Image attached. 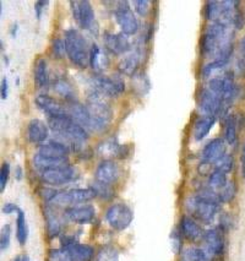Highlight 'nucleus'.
<instances>
[{
	"mask_svg": "<svg viewBox=\"0 0 245 261\" xmlns=\"http://www.w3.org/2000/svg\"><path fill=\"white\" fill-rule=\"evenodd\" d=\"M216 168L214 169H219V171L223 172V173H229L233 169V166H234V160H233L232 154H225L220 161H217L214 163Z\"/></svg>",
	"mask_w": 245,
	"mask_h": 261,
	"instance_id": "4c0bfd02",
	"label": "nucleus"
},
{
	"mask_svg": "<svg viewBox=\"0 0 245 261\" xmlns=\"http://www.w3.org/2000/svg\"><path fill=\"white\" fill-rule=\"evenodd\" d=\"M220 202L221 199L219 194L214 193L212 189H206L202 190L198 196L187 199L186 207L199 220L208 223L216 216Z\"/></svg>",
	"mask_w": 245,
	"mask_h": 261,
	"instance_id": "f257e3e1",
	"label": "nucleus"
},
{
	"mask_svg": "<svg viewBox=\"0 0 245 261\" xmlns=\"http://www.w3.org/2000/svg\"><path fill=\"white\" fill-rule=\"evenodd\" d=\"M102 93L97 92L93 93L92 96L89 97L87 102V108L90 111L91 115V127L97 130H103L110 125L113 112L108 105V102L104 98H102Z\"/></svg>",
	"mask_w": 245,
	"mask_h": 261,
	"instance_id": "20e7f679",
	"label": "nucleus"
},
{
	"mask_svg": "<svg viewBox=\"0 0 245 261\" xmlns=\"http://www.w3.org/2000/svg\"><path fill=\"white\" fill-rule=\"evenodd\" d=\"M240 51L241 58H239V60H240L241 63V70H245V36L240 41Z\"/></svg>",
	"mask_w": 245,
	"mask_h": 261,
	"instance_id": "864d4df0",
	"label": "nucleus"
},
{
	"mask_svg": "<svg viewBox=\"0 0 245 261\" xmlns=\"http://www.w3.org/2000/svg\"><path fill=\"white\" fill-rule=\"evenodd\" d=\"M16 238L21 245L25 244V243L27 242V238H29V226H27L25 212L21 210V208L17 211Z\"/></svg>",
	"mask_w": 245,
	"mask_h": 261,
	"instance_id": "bb28decb",
	"label": "nucleus"
},
{
	"mask_svg": "<svg viewBox=\"0 0 245 261\" xmlns=\"http://www.w3.org/2000/svg\"><path fill=\"white\" fill-rule=\"evenodd\" d=\"M65 51L69 59L77 66L85 68L90 63V48L87 42L78 30L68 29L64 35Z\"/></svg>",
	"mask_w": 245,
	"mask_h": 261,
	"instance_id": "f03ea898",
	"label": "nucleus"
},
{
	"mask_svg": "<svg viewBox=\"0 0 245 261\" xmlns=\"http://www.w3.org/2000/svg\"><path fill=\"white\" fill-rule=\"evenodd\" d=\"M205 17L208 21H216L222 14V5L219 2H207L205 4Z\"/></svg>",
	"mask_w": 245,
	"mask_h": 261,
	"instance_id": "c9c22d12",
	"label": "nucleus"
},
{
	"mask_svg": "<svg viewBox=\"0 0 245 261\" xmlns=\"http://www.w3.org/2000/svg\"><path fill=\"white\" fill-rule=\"evenodd\" d=\"M10 237H11V227L9 224H5L2 229V236H0V248L2 250H7L10 244Z\"/></svg>",
	"mask_w": 245,
	"mask_h": 261,
	"instance_id": "37998d69",
	"label": "nucleus"
},
{
	"mask_svg": "<svg viewBox=\"0 0 245 261\" xmlns=\"http://www.w3.org/2000/svg\"><path fill=\"white\" fill-rule=\"evenodd\" d=\"M244 23V16L240 11H235L234 17H233V25H234L237 29H240Z\"/></svg>",
	"mask_w": 245,
	"mask_h": 261,
	"instance_id": "de8ad7c7",
	"label": "nucleus"
},
{
	"mask_svg": "<svg viewBox=\"0 0 245 261\" xmlns=\"http://www.w3.org/2000/svg\"><path fill=\"white\" fill-rule=\"evenodd\" d=\"M69 148L65 146V145H63L62 142L57 141V140H50L48 144H44L42 145L41 147H39L38 152L39 154H42V156L44 157H50V159H66V156H68L69 153Z\"/></svg>",
	"mask_w": 245,
	"mask_h": 261,
	"instance_id": "aec40b11",
	"label": "nucleus"
},
{
	"mask_svg": "<svg viewBox=\"0 0 245 261\" xmlns=\"http://www.w3.org/2000/svg\"><path fill=\"white\" fill-rule=\"evenodd\" d=\"M45 5H48V0H39L35 4V10H36V15H37V17L39 19L42 15V11H43V9Z\"/></svg>",
	"mask_w": 245,
	"mask_h": 261,
	"instance_id": "8fccbe9b",
	"label": "nucleus"
},
{
	"mask_svg": "<svg viewBox=\"0 0 245 261\" xmlns=\"http://www.w3.org/2000/svg\"><path fill=\"white\" fill-rule=\"evenodd\" d=\"M132 85H134V89L136 91H140V93H146L150 90L149 79L142 74L135 75L134 79H132Z\"/></svg>",
	"mask_w": 245,
	"mask_h": 261,
	"instance_id": "58836bf2",
	"label": "nucleus"
},
{
	"mask_svg": "<svg viewBox=\"0 0 245 261\" xmlns=\"http://www.w3.org/2000/svg\"><path fill=\"white\" fill-rule=\"evenodd\" d=\"M227 184H228V181H227V174L219 171V169H214V171L208 175V187H210V189L222 190Z\"/></svg>",
	"mask_w": 245,
	"mask_h": 261,
	"instance_id": "c756f323",
	"label": "nucleus"
},
{
	"mask_svg": "<svg viewBox=\"0 0 245 261\" xmlns=\"http://www.w3.org/2000/svg\"><path fill=\"white\" fill-rule=\"evenodd\" d=\"M235 191H237V188H235V184L233 183V181L227 184L226 187L222 189V191L219 194L221 201L222 202L232 201L233 198H234V195H235Z\"/></svg>",
	"mask_w": 245,
	"mask_h": 261,
	"instance_id": "79ce46f5",
	"label": "nucleus"
},
{
	"mask_svg": "<svg viewBox=\"0 0 245 261\" xmlns=\"http://www.w3.org/2000/svg\"><path fill=\"white\" fill-rule=\"evenodd\" d=\"M36 105H37L42 111L45 112V113L49 115V118L69 115V112L66 111L65 107L62 105V103L48 95L37 96V98H36Z\"/></svg>",
	"mask_w": 245,
	"mask_h": 261,
	"instance_id": "f3484780",
	"label": "nucleus"
},
{
	"mask_svg": "<svg viewBox=\"0 0 245 261\" xmlns=\"http://www.w3.org/2000/svg\"><path fill=\"white\" fill-rule=\"evenodd\" d=\"M91 81H92V85L95 86L97 92L102 93V95L114 97L125 90V83L120 75L96 74L93 75Z\"/></svg>",
	"mask_w": 245,
	"mask_h": 261,
	"instance_id": "423d86ee",
	"label": "nucleus"
},
{
	"mask_svg": "<svg viewBox=\"0 0 245 261\" xmlns=\"http://www.w3.org/2000/svg\"><path fill=\"white\" fill-rule=\"evenodd\" d=\"M95 207L90 204L71 206L65 210V217L71 222L77 224H87L95 218Z\"/></svg>",
	"mask_w": 245,
	"mask_h": 261,
	"instance_id": "ddd939ff",
	"label": "nucleus"
},
{
	"mask_svg": "<svg viewBox=\"0 0 245 261\" xmlns=\"http://www.w3.org/2000/svg\"><path fill=\"white\" fill-rule=\"evenodd\" d=\"M69 115H70L75 121H77L80 125H83L85 129H86V127H91V125H92V123H91L90 111L89 108H87V106L81 105V103L78 102H71L70 108H69Z\"/></svg>",
	"mask_w": 245,
	"mask_h": 261,
	"instance_id": "4be33fe9",
	"label": "nucleus"
},
{
	"mask_svg": "<svg viewBox=\"0 0 245 261\" xmlns=\"http://www.w3.org/2000/svg\"><path fill=\"white\" fill-rule=\"evenodd\" d=\"M96 261H119V251L112 245H105L97 253Z\"/></svg>",
	"mask_w": 245,
	"mask_h": 261,
	"instance_id": "473e14b6",
	"label": "nucleus"
},
{
	"mask_svg": "<svg viewBox=\"0 0 245 261\" xmlns=\"http://www.w3.org/2000/svg\"><path fill=\"white\" fill-rule=\"evenodd\" d=\"M64 248L68 249L71 261H91L93 257V248L91 245L74 243Z\"/></svg>",
	"mask_w": 245,
	"mask_h": 261,
	"instance_id": "b1692460",
	"label": "nucleus"
},
{
	"mask_svg": "<svg viewBox=\"0 0 245 261\" xmlns=\"http://www.w3.org/2000/svg\"><path fill=\"white\" fill-rule=\"evenodd\" d=\"M96 196L95 191L91 188L87 189H71L68 191H62L53 199V204L58 206H77L90 201Z\"/></svg>",
	"mask_w": 245,
	"mask_h": 261,
	"instance_id": "9d476101",
	"label": "nucleus"
},
{
	"mask_svg": "<svg viewBox=\"0 0 245 261\" xmlns=\"http://www.w3.org/2000/svg\"><path fill=\"white\" fill-rule=\"evenodd\" d=\"M102 51L99 45L97 43H92L90 47V65L92 66L93 70L99 71L102 69Z\"/></svg>",
	"mask_w": 245,
	"mask_h": 261,
	"instance_id": "f704fd0d",
	"label": "nucleus"
},
{
	"mask_svg": "<svg viewBox=\"0 0 245 261\" xmlns=\"http://www.w3.org/2000/svg\"><path fill=\"white\" fill-rule=\"evenodd\" d=\"M123 150H124V146H122V145H119L117 141H113V140L102 142V144L98 146L99 153L108 157L124 156Z\"/></svg>",
	"mask_w": 245,
	"mask_h": 261,
	"instance_id": "cd10ccee",
	"label": "nucleus"
},
{
	"mask_svg": "<svg viewBox=\"0 0 245 261\" xmlns=\"http://www.w3.org/2000/svg\"><path fill=\"white\" fill-rule=\"evenodd\" d=\"M71 14L76 22L85 30H89L91 32H98V25L96 22L95 11H93L92 5L87 0H81V2H70Z\"/></svg>",
	"mask_w": 245,
	"mask_h": 261,
	"instance_id": "39448f33",
	"label": "nucleus"
},
{
	"mask_svg": "<svg viewBox=\"0 0 245 261\" xmlns=\"http://www.w3.org/2000/svg\"><path fill=\"white\" fill-rule=\"evenodd\" d=\"M53 87L60 96L64 97L66 99H74V89H72L71 84L64 77H58L54 80Z\"/></svg>",
	"mask_w": 245,
	"mask_h": 261,
	"instance_id": "c85d7f7f",
	"label": "nucleus"
},
{
	"mask_svg": "<svg viewBox=\"0 0 245 261\" xmlns=\"http://www.w3.org/2000/svg\"><path fill=\"white\" fill-rule=\"evenodd\" d=\"M198 107L199 111L202 112L204 115L216 117L225 108V102H223V99L217 93H214L208 87H202L199 91Z\"/></svg>",
	"mask_w": 245,
	"mask_h": 261,
	"instance_id": "0eeeda50",
	"label": "nucleus"
},
{
	"mask_svg": "<svg viewBox=\"0 0 245 261\" xmlns=\"http://www.w3.org/2000/svg\"><path fill=\"white\" fill-rule=\"evenodd\" d=\"M225 140L228 144H235L237 141V120L234 115H229L225 125Z\"/></svg>",
	"mask_w": 245,
	"mask_h": 261,
	"instance_id": "7c9ffc66",
	"label": "nucleus"
},
{
	"mask_svg": "<svg viewBox=\"0 0 245 261\" xmlns=\"http://www.w3.org/2000/svg\"><path fill=\"white\" fill-rule=\"evenodd\" d=\"M114 15L118 25L122 29V32L124 35H134L139 30V22L136 19L134 11L131 10L129 2H119L117 4L116 10H114Z\"/></svg>",
	"mask_w": 245,
	"mask_h": 261,
	"instance_id": "1a4fd4ad",
	"label": "nucleus"
},
{
	"mask_svg": "<svg viewBox=\"0 0 245 261\" xmlns=\"http://www.w3.org/2000/svg\"><path fill=\"white\" fill-rule=\"evenodd\" d=\"M180 239H179V236L177 234V233H173V236H172V247H173L175 253H179L180 250Z\"/></svg>",
	"mask_w": 245,
	"mask_h": 261,
	"instance_id": "603ef678",
	"label": "nucleus"
},
{
	"mask_svg": "<svg viewBox=\"0 0 245 261\" xmlns=\"http://www.w3.org/2000/svg\"><path fill=\"white\" fill-rule=\"evenodd\" d=\"M134 214L129 206L124 204H114L105 212V220L116 230H124L131 224Z\"/></svg>",
	"mask_w": 245,
	"mask_h": 261,
	"instance_id": "6e6552de",
	"label": "nucleus"
},
{
	"mask_svg": "<svg viewBox=\"0 0 245 261\" xmlns=\"http://www.w3.org/2000/svg\"><path fill=\"white\" fill-rule=\"evenodd\" d=\"M139 65H140V53L136 51V53L130 54V56L120 60L119 64H118V69L123 74L132 76V75H135L136 70H138Z\"/></svg>",
	"mask_w": 245,
	"mask_h": 261,
	"instance_id": "393cba45",
	"label": "nucleus"
},
{
	"mask_svg": "<svg viewBox=\"0 0 245 261\" xmlns=\"http://www.w3.org/2000/svg\"><path fill=\"white\" fill-rule=\"evenodd\" d=\"M103 39L105 48L113 54H122L130 49L129 39L126 38V35H124L123 32H105Z\"/></svg>",
	"mask_w": 245,
	"mask_h": 261,
	"instance_id": "a211bd4d",
	"label": "nucleus"
},
{
	"mask_svg": "<svg viewBox=\"0 0 245 261\" xmlns=\"http://www.w3.org/2000/svg\"><path fill=\"white\" fill-rule=\"evenodd\" d=\"M132 5H134L135 10L140 15H146L149 13L150 2H147V0H136V2L132 3Z\"/></svg>",
	"mask_w": 245,
	"mask_h": 261,
	"instance_id": "49530a36",
	"label": "nucleus"
},
{
	"mask_svg": "<svg viewBox=\"0 0 245 261\" xmlns=\"http://www.w3.org/2000/svg\"><path fill=\"white\" fill-rule=\"evenodd\" d=\"M208 89L217 93L223 99L225 106L229 105L237 95V86H235L234 81L228 74L211 79L208 81Z\"/></svg>",
	"mask_w": 245,
	"mask_h": 261,
	"instance_id": "9b49d317",
	"label": "nucleus"
},
{
	"mask_svg": "<svg viewBox=\"0 0 245 261\" xmlns=\"http://www.w3.org/2000/svg\"><path fill=\"white\" fill-rule=\"evenodd\" d=\"M119 167L114 161L103 160L96 169V180L101 183L112 185L119 179Z\"/></svg>",
	"mask_w": 245,
	"mask_h": 261,
	"instance_id": "4468645a",
	"label": "nucleus"
},
{
	"mask_svg": "<svg viewBox=\"0 0 245 261\" xmlns=\"http://www.w3.org/2000/svg\"><path fill=\"white\" fill-rule=\"evenodd\" d=\"M19 210H20V208L17 207V206L15 204H11V202H8V204H5L2 208L3 214H7V215L13 214V212H17Z\"/></svg>",
	"mask_w": 245,
	"mask_h": 261,
	"instance_id": "3c124183",
	"label": "nucleus"
},
{
	"mask_svg": "<svg viewBox=\"0 0 245 261\" xmlns=\"http://www.w3.org/2000/svg\"><path fill=\"white\" fill-rule=\"evenodd\" d=\"M14 261H30V257L27 255H22V256L15 257Z\"/></svg>",
	"mask_w": 245,
	"mask_h": 261,
	"instance_id": "6e6d98bb",
	"label": "nucleus"
},
{
	"mask_svg": "<svg viewBox=\"0 0 245 261\" xmlns=\"http://www.w3.org/2000/svg\"><path fill=\"white\" fill-rule=\"evenodd\" d=\"M75 177V171L71 166L63 165L54 167V168L44 169L41 172V179L45 184L53 185H64L71 181Z\"/></svg>",
	"mask_w": 245,
	"mask_h": 261,
	"instance_id": "f8f14e48",
	"label": "nucleus"
},
{
	"mask_svg": "<svg viewBox=\"0 0 245 261\" xmlns=\"http://www.w3.org/2000/svg\"><path fill=\"white\" fill-rule=\"evenodd\" d=\"M8 92H9L8 79L4 76L2 79V89H0V93H2V99H7Z\"/></svg>",
	"mask_w": 245,
	"mask_h": 261,
	"instance_id": "09e8293b",
	"label": "nucleus"
},
{
	"mask_svg": "<svg viewBox=\"0 0 245 261\" xmlns=\"http://www.w3.org/2000/svg\"><path fill=\"white\" fill-rule=\"evenodd\" d=\"M229 60L227 59H213L211 62H208L207 64H205L201 69V74L202 76L208 77L213 74L214 71L220 70V69L225 68V66L228 64Z\"/></svg>",
	"mask_w": 245,
	"mask_h": 261,
	"instance_id": "72a5a7b5",
	"label": "nucleus"
},
{
	"mask_svg": "<svg viewBox=\"0 0 245 261\" xmlns=\"http://www.w3.org/2000/svg\"><path fill=\"white\" fill-rule=\"evenodd\" d=\"M49 136V127L43 120L32 119L27 125V138L33 144H41Z\"/></svg>",
	"mask_w": 245,
	"mask_h": 261,
	"instance_id": "6ab92c4d",
	"label": "nucleus"
},
{
	"mask_svg": "<svg viewBox=\"0 0 245 261\" xmlns=\"http://www.w3.org/2000/svg\"><path fill=\"white\" fill-rule=\"evenodd\" d=\"M35 81L39 87H47L48 84H49L47 62L43 58H39L35 65Z\"/></svg>",
	"mask_w": 245,
	"mask_h": 261,
	"instance_id": "a878e982",
	"label": "nucleus"
},
{
	"mask_svg": "<svg viewBox=\"0 0 245 261\" xmlns=\"http://www.w3.org/2000/svg\"><path fill=\"white\" fill-rule=\"evenodd\" d=\"M91 189L95 191L96 196H101V198L108 199V198H111V195H112V190H111L110 185L101 183V181L96 180L95 183H93Z\"/></svg>",
	"mask_w": 245,
	"mask_h": 261,
	"instance_id": "a19ab883",
	"label": "nucleus"
},
{
	"mask_svg": "<svg viewBox=\"0 0 245 261\" xmlns=\"http://www.w3.org/2000/svg\"><path fill=\"white\" fill-rule=\"evenodd\" d=\"M9 175H10V166L9 163H3L2 169H0V191H4L7 187Z\"/></svg>",
	"mask_w": 245,
	"mask_h": 261,
	"instance_id": "c03bdc74",
	"label": "nucleus"
},
{
	"mask_svg": "<svg viewBox=\"0 0 245 261\" xmlns=\"http://www.w3.org/2000/svg\"><path fill=\"white\" fill-rule=\"evenodd\" d=\"M49 127L54 133L60 136L71 139V140L81 142L87 140L89 134L87 130L83 125L75 121L70 115H63V117H52L48 120Z\"/></svg>",
	"mask_w": 245,
	"mask_h": 261,
	"instance_id": "7ed1b4c3",
	"label": "nucleus"
},
{
	"mask_svg": "<svg viewBox=\"0 0 245 261\" xmlns=\"http://www.w3.org/2000/svg\"><path fill=\"white\" fill-rule=\"evenodd\" d=\"M205 243V251L208 256H221L225 250V241L222 233L219 229H208L202 237Z\"/></svg>",
	"mask_w": 245,
	"mask_h": 261,
	"instance_id": "2eb2a0df",
	"label": "nucleus"
},
{
	"mask_svg": "<svg viewBox=\"0 0 245 261\" xmlns=\"http://www.w3.org/2000/svg\"><path fill=\"white\" fill-rule=\"evenodd\" d=\"M241 169H243V175L245 177V142L243 146V152H241Z\"/></svg>",
	"mask_w": 245,
	"mask_h": 261,
	"instance_id": "5fc2aeb1",
	"label": "nucleus"
},
{
	"mask_svg": "<svg viewBox=\"0 0 245 261\" xmlns=\"http://www.w3.org/2000/svg\"><path fill=\"white\" fill-rule=\"evenodd\" d=\"M180 233L189 241H198L199 238L204 237L201 227L192 217L184 216L180 222Z\"/></svg>",
	"mask_w": 245,
	"mask_h": 261,
	"instance_id": "412c9836",
	"label": "nucleus"
},
{
	"mask_svg": "<svg viewBox=\"0 0 245 261\" xmlns=\"http://www.w3.org/2000/svg\"><path fill=\"white\" fill-rule=\"evenodd\" d=\"M52 50L53 54L57 57H62L65 51V44H64V39L56 37L53 39L52 43Z\"/></svg>",
	"mask_w": 245,
	"mask_h": 261,
	"instance_id": "a18cd8bd",
	"label": "nucleus"
},
{
	"mask_svg": "<svg viewBox=\"0 0 245 261\" xmlns=\"http://www.w3.org/2000/svg\"><path fill=\"white\" fill-rule=\"evenodd\" d=\"M226 154V145L225 140L221 138L212 139L211 141H208L205 147L202 148L201 157L205 162L214 165L217 161H220L223 156Z\"/></svg>",
	"mask_w": 245,
	"mask_h": 261,
	"instance_id": "dca6fc26",
	"label": "nucleus"
},
{
	"mask_svg": "<svg viewBox=\"0 0 245 261\" xmlns=\"http://www.w3.org/2000/svg\"><path fill=\"white\" fill-rule=\"evenodd\" d=\"M214 121H216V117H208V115H202V117H199L195 120L193 135L196 141H200L205 136L208 135V133L211 132V129L214 125Z\"/></svg>",
	"mask_w": 245,
	"mask_h": 261,
	"instance_id": "5701e85b",
	"label": "nucleus"
},
{
	"mask_svg": "<svg viewBox=\"0 0 245 261\" xmlns=\"http://www.w3.org/2000/svg\"><path fill=\"white\" fill-rule=\"evenodd\" d=\"M17 178H21V169L20 168H17Z\"/></svg>",
	"mask_w": 245,
	"mask_h": 261,
	"instance_id": "4d7b16f0",
	"label": "nucleus"
},
{
	"mask_svg": "<svg viewBox=\"0 0 245 261\" xmlns=\"http://www.w3.org/2000/svg\"><path fill=\"white\" fill-rule=\"evenodd\" d=\"M45 220H47L48 234H49L50 238L58 236L60 232V223L58 222V220H57V217L54 216L53 214L47 212V214H45Z\"/></svg>",
	"mask_w": 245,
	"mask_h": 261,
	"instance_id": "e433bc0d",
	"label": "nucleus"
},
{
	"mask_svg": "<svg viewBox=\"0 0 245 261\" xmlns=\"http://www.w3.org/2000/svg\"><path fill=\"white\" fill-rule=\"evenodd\" d=\"M184 261H210V256L204 249L187 248L183 254Z\"/></svg>",
	"mask_w": 245,
	"mask_h": 261,
	"instance_id": "2f4dec72",
	"label": "nucleus"
},
{
	"mask_svg": "<svg viewBox=\"0 0 245 261\" xmlns=\"http://www.w3.org/2000/svg\"><path fill=\"white\" fill-rule=\"evenodd\" d=\"M49 261H71L70 255L66 248L52 249L49 251Z\"/></svg>",
	"mask_w": 245,
	"mask_h": 261,
	"instance_id": "ea45409f",
	"label": "nucleus"
}]
</instances>
